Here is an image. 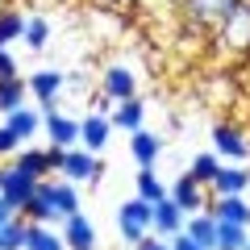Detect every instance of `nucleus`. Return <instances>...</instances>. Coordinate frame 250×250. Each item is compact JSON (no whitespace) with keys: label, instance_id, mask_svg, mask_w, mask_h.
<instances>
[{"label":"nucleus","instance_id":"5","mask_svg":"<svg viewBox=\"0 0 250 250\" xmlns=\"http://www.w3.org/2000/svg\"><path fill=\"white\" fill-rule=\"evenodd\" d=\"M208 138H213V154H217V159H229V163H246L250 159V138L242 134L238 125L217 121Z\"/></svg>","mask_w":250,"mask_h":250},{"label":"nucleus","instance_id":"15","mask_svg":"<svg viewBox=\"0 0 250 250\" xmlns=\"http://www.w3.org/2000/svg\"><path fill=\"white\" fill-rule=\"evenodd\" d=\"M250 192V171L246 167H221L217 179L208 184V196H246Z\"/></svg>","mask_w":250,"mask_h":250},{"label":"nucleus","instance_id":"10","mask_svg":"<svg viewBox=\"0 0 250 250\" xmlns=\"http://www.w3.org/2000/svg\"><path fill=\"white\" fill-rule=\"evenodd\" d=\"M100 92H104L113 104H121V100H134L138 96V80H134L129 67L113 62V67H104V75H100Z\"/></svg>","mask_w":250,"mask_h":250},{"label":"nucleus","instance_id":"31","mask_svg":"<svg viewBox=\"0 0 250 250\" xmlns=\"http://www.w3.org/2000/svg\"><path fill=\"white\" fill-rule=\"evenodd\" d=\"M17 146H21V138L13 134L9 125H0V159H9V154H17Z\"/></svg>","mask_w":250,"mask_h":250},{"label":"nucleus","instance_id":"26","mask_svg":"<svg viewBox=\"0 0 250 250\" xmlns=\"http://www.w3.org/2000/svg\"><path fill=\"white\" fill-rule=\"evenodd\" d=\"M25 96H29V88H25V80H21V75H13V80H0V113H4V117H9L13 108L25 104Z\"/></svg>","mask_w":250,"mask_h":250},{"label":"nucleus","instance_id":"6","mask_svg":"<svg viewBox=\"0 0 250 250\" xmlns=\"http://www.w3.org/2000/svg\"><path fill=\"white\" fill-rule=\"evenodd\" d=\"M62 83H67V75H62L59 67H42V71H34V75L25 80V88H29V96L42 104V113H50V108H59Z\"/></svg>","mask_w":250,"mask_h":250},{"label":"nucleus","instance_id":"25","mask_svg":"<svg viewBox=\"0 0 250 250\" xmlns=\"http://www.w3.org/2000/svg\"><path fill=\"white\" fill-rule=\"evenodd\" d=\"M138 196L150 200V205H159V200L171 196V188L163 184L159 175H154V167H138Z\"/></svg>","mask_w":250,"mask_h":250},{"label":"nucleus","instance_id":"36","mask_svg":"<svg viewBox=\"0 0 250 250\" xmlns=\"http://www.w3.org/2000/svg\"><path fill=\"white\" fill-rule=\"evenodd\" d=\"M108 4H134V0H108Z\"/></svg>","mask_w":250,"mask_h":250},{"label":"nucleus","instance_id":"7","mask_svg":"<svg viewBox=\"0 0 250 250\" xmlns=\"http://www.w3.org/2000/svg\"><path fill=\"white\" fill-rule=\"evenodd\" d=\"M179 4H184V17L192 21V25L217 29L225 17H229V9L238 4V0H179Z\"/></svg>","mask_w":250,"mask_h":250},{"label":"nucleus","instance_id":"23","mask_svg":"<svg viewBox=\"0 0 250 250\" xmlns=\"http://www.w3.org/2000/svg\"><path fill=\"white\" fill-rule=\"evenodd\" d=\"M184 233H192L200 246L213 250V246H217V217H213V213H192V217L184 221Z\"/></svg>","mask_w":250,"mask_h":250},{"label":"nucleus","instance_id":"1","mask_svg":"<svg viewBox=\"0 0 250 250\" xmlns=\"http://www.w3.org/2000/svg\"><path fill=\"white\" fill-rule=\"evenodd\" d=\"M117 233L125 246H138L142 238H150V200L134 196L117 205Z\"/></svg>","mask_w":250,"mask_h":250},{"label":"nucleus","instance_id":"11","mask_svg":"<svg viewBox=\"0 0 250 250\" xmlns=\"http://www.w3.org/2000/svg\"><path fill=\"white\" fill-rule=\"evenodd\" d=\"M171 200H175V205L184 208L188 217H192V213H205V205H208L213 196H208V188H205V184H196V179L184 171V175L171 184Z\"/></svg>","mask_w":250,"mask_h":250},{"label":"nucleus","instance_id":"16","mask_svg":"<svg viewBox=\"0 0 250 250\" xmlns=\"http://www.w3.org/2000/svg\"><path fill=\"white\" fill-rule=\"evenodd\" d=\"M205 213H213L217 221L250 225V200H246V196H213V200L205 205Z\"/></svg>","mask_w":250,"mask_h":250},{"label":"nucleus","instance_id":"37","mask_svg":"<svg viewBox=\"0 0 250 250\" xmlns=\"http://www.w3.org/2000/svg\"><path fill=\"white\" fill-rule=\"evenodd\" d=\"M246 250H250V242H246Z\"/></svg>","mask_w":250,"mask_h":250},{"label":"nucleus","instance_id":"28","mask_svg":"<svg viewBox=\"0 0 250 250\" xmlns=\"http://www.w3.org/2000/svg\"><path fill=\"white\" fill-rule=\"evenodd\" d=\"M217 171H221V159H217V154L213 150H208V154H196V159H192V167H188V175H192V179H196V184H213V179H217Z\"/></svg>","mask_w":250,"mask_h":250},{"label":"nucleus","instance_id":"13","mask_svg":"<svg viewBox=\"0 0 250 250\" xmlns=\"http://www.w3.org/2000/svg\"><path fill=\"white\" fill-rule=\"evenodd\" d=\"M108 134H113V117H108V113H88L80 121V146H83V150H92V154L104 150Z\"/></svg>","mask_w":250,"mask_h":250},{"label":"nucleus","instance_id":"33","mask_svg":"<svg viewBox=\"0 0 250 250\" xmlns=\"http://www.w3.org/2000/svg\"><path fill=\"white\" fill-rule=\"evenodd\" d=\"M171 242V250H208V246H200L192 233H175V238H167Z\"/></svg>","mask_w":250,"mask_h":250},{"label":"nucleus","instance_id":"9","mask_svg":"<svg viewBox=\"0 0 250 250\" xmlns=\"http://www.w3.org/2000/svg\"><path fill=\"white\" fill-rule=\"evenodd\" d=\"M42 134L50 138V146L71 150V146H80V121L59 113V108H50V113H42Z\"/></svg>","mask_w":250,"mask_h":250},{"label":"nucleus","instance_id":"8","mask_svg":"<svg viewBox=\"0 0 250 250\" xmlns=\"http://www.w3.org/2000/svg\"><path fill=\"white\" fill-rule=\"evenodd\" d=\"M59 175L71 179V184H92V179H100V159L92 150H83V146H71V150L62 154Z\"/></svg>","mask_w":250,"mask_h":250},{"label":"nucleus","instance_id":"17","mask_svg":"<svg viewBox=\"0 0 250 250\" xmlns=\"http://www.w3.org/2000/svg\"><path fill=\"white\" fill-rule=\"evenodd\" d=\"M21 217H25V221H62L59 217V208H54V200H50V179H42V184H38V192L34 196H29V205L21 208Z\"/></svg>","mask_w":250,"mask_h":250},{"label":"nucleus","instance_id":"29","mask_svg":"<svg viewBox=\"0 0 250 250\" xmlns=\"http://www.w3.org/2000/svg\"><path fill=\"white\" fill-rule=\"evenodd\" d=\"M25 229H29L25 217H13L9 225H0V250H25Z\"/></svg>","mask_w":250,"mask_h":250},{"label":"nucleus","instance_id":"20","mask_svg":"<svg viewBox=\"0 0 250 250\" xmlns=\"http://www.w3.org/2000/svg\"><path fill=\"white\" fill-rule=\"evenodd\" d=\"M4 125H9L21 142H29V138L42 134V113H38V108H29V104H21V108H13V113L4 117Z\"/></svg>","mask_w":250,"mask_h":250},{"label":"nucleus","instance_id":"3","mask_svg":"<svg viewBox=\"0 0 250 250\" xmlns=\"http://www.w3.org/2000/svg\"><path fill=\"white\" fill-rule=\"evenodd\" d=\"M62 154H67L62 146H50V142H46V146H29V150H17V159H13V163H17L25 175H34V179H50L54 171L62 167Z\"/></svg>","mask_w":250,"mask_h":250},{"label":"nucleus","instance_id":"2","mask_svg":"<svg viewBox=\"0 0 250 250\" xmlns=\"http://www.w3.org/2000/svg\"><path fill=\"white\" fill-rule=\"evenodd\" d=\"M217 42L229 54H250V0H238L229 17L217 25Z\"/></svg>","mask_w":250,"mask_h":250},{"label":"nucleus","instance_id":"18","mask_svg":"<svg viewBox=\"0 0 250 250\" xmlns=\"http://www.w3.org/2000/svg\"><path fill=\"white\" fill-rule=\"evenodd\" d=\"M113 129H125V134H138V129H142L146 125V104L142 100H121V104H113Z\"/></svg>","mask_w":250,"mask_h":250},{"label":"nucleus","instance_id":"32","mask_svg":"<svg viewBox=\"0 0 250 250\" xmlns=\"http://www.w3.org/2000/svg\"><path fill=\"white\" fill-rule=\"evenodd\" d=\"M17 75V59L9 54V46H0V80H13Z\"/></svg>","mask_w":250,"mask_h":250},{"label":"nucleus","instance_id":"21","mask_svg":"<svg viewBox=\"0 0 250 250\" xmlns=\"http://www.w3.org/2000/svg\"><path fill=\"white\" fill-rule=\"evenodd\" d=\"M25 250H67V242H62V233H54L46 221H29Z\"/></svg>","mask_w":250,"mask_h":250},{"label":"nucleus","instance_id":"22","mask_svg":"<svg viewBox=\"0 0 250 250\" xmlns=\"http://www.w3.org/2000/svg\"><path fill=\"white\" fill-rule=\"evenodd\" d=\"M80 184H71V179H59L54 184L50 179V200H54V208H59V217L67 221L71 213H80V192H75Z\"/></svg>","mask_w":250,"mask_h":250},{"label":"nucleus","instance_id":"4","mask_svg":"<svg viewBox=\"0 0 250 250\" xmlns=\"http://www.w3.org/2000/svg\"><path fill=\"white\" fill-rule=\"evenodd\" d=\"M38 184H42V179L25 175V171H21L17 163H4V167H0V196L9 200V205L17 208V213L29 205V196L38 192Z\"/></svg>","mask_w":250,"mask_h":250},{"label":"nucleus","instance_id":"30","mask_svg":"<svg viewBox=\"0 0 250 250\" xmlns=\"http://www.w3.org/2000/svg\"><path fill=\"white\" fill-rule=\"evenodd\" d=\"M25 46L29 50H46V46H50V21L46 17H29L25 21Z\"/></svg>","mask_w":250,"mask_h":250},{"label":"nucleus","instance_id":"12","mask_svg":"<svg viewBox=\"0 0 250 250\" xmlns=\"http://www.w3.org/2000/svg\"><path fill=\"white\" fill-rule=\"evenodd\" d=\"M184 221H188V213L171 196L159 200V205H150V233H159V238H175V233H184Z\"/></svg>","mask_w":250,"mask_h":250},{"label":"nucleus","instance_id":"14","mask_svg":"<svg viewBox=\"0 0 250 250\" xmlns=\"http://www.w3.org/2000/svg\"><path fill=\"white\" fill-rule=\"evenodd\" d=\"M62 242H67V250H96V225H92V217L71 213L62 221Z\"/></svg>","mask_w":250,"mask_h":250},{"label":"nucleus","instance_id":"24","mask_svg":"<svg viewBox=\"0 0 250 250\" xmlns=\"http://www.w3.org/2000/svg\"><path fill=\"white\" fill-rule=\"evenodd\" d=\"M246 242H250V225L217 221V246L213 250H246Z\"/></svg>","mask_w":250,"mask_h":250},{"label":"nucleus","instance_id":"34","mask_svg":"<svg viewBox=\"0 0 250 250\" xmlns=\"http://www.w3.org/2000/svg\"><path fill=\"white\" fill-rule=\"evenodd\" d=\"M134 250H171V242H167V238H159V233H150V238H142Z\"/></svg>","mask_w":250,"mask_h":250},{"label":"nucleus","instance_id":"35","mask_svg":"<svg viewBox=\"0 0 250 250\" xmlns=\"http://www.w3.org/2000/svg\"><path fill=\"white\" fill-rule=\"evenodd\" d=\"M13 217H21V213H17V208H13V205H9L4 196H0V225H9Z\"/></svg>","mask_w":250,"mask_h":250},{"label":"nucleus","instance_id":"27","mask_svg":"<svg viewBox=\"0 0 250 250\" xmlns=\"http://www.w3.org/2000/svg\"><path fill=\"white\" fill-rule=\"evenodd\" d=\"M25 42V17L17 9H0V46Z\"/></svg>","mask_w":250,"mask_h":250},{"label":"nucleus","instance_id":"19","mask_svg":"<svg viewBox=\"0 0 250 250\" xmlns=\"http://www.w3.org/2000/svg\"><path fill=\"white\" fill-rule=\"evenodd\" d=\"M159 150H163V138H159V134H150L146 125L138 129V134H129V154H134L138 167H154Z\"/></svg>","mask_w":250,"mask_h":250}]
</instances>
